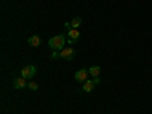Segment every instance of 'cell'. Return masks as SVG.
<instances>
[{
    "label": "cell",
    "instance_id": "cell-12",
    "mask_svg": "<svg viewBox=\"0 0 152 114\" xmlns=\"http://www.w3.org/2000/svg\"><path fill=\"white\" fill-rule=\"evenodd\" d=\"M59 58V52L58 50H53V53H52V59H58Z\"/></svg>",
    "mask_w": 152,
    "mask_h": 114
},
{
    "label": "cell",
    "instance_id": "cell-13",
    "mask_svg": "<svg viewBox=\"0 0 152 114\" xmlns=\"http://www.w3.org/2000/svg\"><path fill=\"white\" fill-rule=\"evenodd\" d=\"M93 81H94V84H96V85H99V84H100V79H99V78H94Z\"/></svg>",
    "mask_w": 152,
    "mask_h": 114
},
{
    "label": "cell",
    "instance_id": "cell-3",
    "mask_svg": "<svg viewBox=\"0 0 152 114\" xmlns=\"http://www.w3.org/2000/svg\"><path fill=\"white\" fill-rule=\"evenodd\" d=\"M73 56H75V49L73 47H64L62 50H59V58H62V59L72 61Z\"/></svg>",
    "mask_w": 152,
    "mask_h": 114
},
{
    "label": "cell",
    "instance_id": "cell-10",
    "mask_svg": "<svg viewBox=\"0 0 152 114\" xmlns=\"http://www.w3.org/2000/svg\"><path fill=\"white\" fill-rule=\"evenodd\" d=\"M70 24H72V29H78L81 24H82V18H81V17H75Z\"/></svg>",
    "mask_w": 152,
    "mask_h": 114
},
{
    "label": "cell",
    "instance_id": "cell-7",
    "mask_svg": "<svg viewBox=\"0 0 152 114\" xmlns=\"http://www.w3.org/2000/svg\"><path fill=\"white\" fill-rule=\"evenodd\" d=\"M94 81H85L84 84H82V91H85V93H91L93 91V88H94Z\"/></svg>",
    "mask_w": 152,
    "mask_h": 114
},
{
    "label": "cell",
    "instance_id": "cell-2",
    "mask_svg": "<svg viewBox=\"0 0 152 114\" xmlns=\"http://www.w3.org/2000/svg\"><path fill=\"white\" fill-rule=\"evenodd\" d=\"M37 75V66H26L21 69V76L24 79H32Z\"/></svg>",
    "mask_w": 152,
    "mask_h": 114
},
{
    "label": "cell",
    "instance_id": "cell-1",
    "mask_svg": "<svg viewBox=\"0 0 152 114\" xmlns=\"http://www.w3.org/2000/svg\"><path fill=\"white\" fill-rule=\"evenodd\" d=\"M66 46V37L64 35H56L53 38H50L49 40V47L52 49V50H62Z\"/></svg>",
    "mask_w": 152,
    "mask_h": 114
},
{
    "label": "cell",
    "instance_id": "cell-9",
    "mask_svg": "<svg viewBox=\"0 0 152 114\" xmlns=\"http://www.w3.org/2000/svg\"><path fill=\"white\" fill-rule=\"evenodd\" d=\"M88 73H90L93 78H99V75H100V67L99 66H93L88 69Z\"/></svg>",
    "mask_w": 152,
    "mask_h": 114
},
{
    "label": "cell",
    "instance_id": "cell-6",
    "mask_svg": "<svg viewBox=\"0 0 152 114\" xmlns=\"http://www.w3.org/2000/svg\"><path fill=\"white\" fill-rule=\"evenodd\" d=\"M28 79H24L23 76H20V78H17L15 81H14V88H17V90H20V88H24L29 82H26Z\"/></svg>",
    "mask_w": 152,
    "mask_h": 114
},
{
    "label": "cell",
    "instance_id": "cell-5",
    "mask_svg": "<svg viewBox=\"0 0 152 114\" xmlns=\"http://www.w3.org/2000/svg\"><path fill=\"white\" fill-rule=\"evenodd\" d=\"M88 75H90V73H88V70H84V69L82 70H78V72L75 73V79L79 81V82H85Z\"/></svg>",
    "mask_w": 152,
    "mask_h": 114
},
{
    "label": "cell",
    "instance_id": "cell-8",
    "mask_svg": "<svg viewBox=\"0 0 152 114\" xmlns=\"http://www.w3.org/2000/svg\"><path fill=\"white\" fill-rule=\"evenodd\" d=\"M28 43H29L31 47H38V46L41 44V38L38 37V35H32L29 40H28Z\"/></svg>",
    "mask_w": 152,
    "mask_h": 114
},
{
    "label": "cell",
    "instance_id": "cell-4",
    "mask_svg": "<svg viewBox=\"0 0 152 114\" xmlns=\"http://www.w3.org/2000/svg\"><path fill=\"white\" fill-rule=\"evenodd\" d=\"M79 35H81V34H79L78 29H70V31H69V43H70V44H75L76 41L79 40Z\"/></svg>",
    "mask_w": 152,
    "mask_h": 114
},
{
    "label": "cell",
    "instance_id": "cell-11",
    "mask_svg": "<svg viewBox=\"0 0 152 114\" xmlns=\"http://www.w3.org/2000/svg\"><path fill=\"white\" fill-rule=\"evenodd\" d=\"M28 87L31 88V90H32V91H35V90H38V84H37V82H29V84H28Z\"/></svg>",
    "mask_w": 152,
    "mask_h": 114
}]
</instances>
